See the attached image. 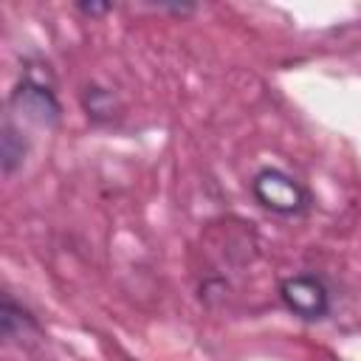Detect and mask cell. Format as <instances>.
<instances>
[{"mask_svg":"<svg viewBox=\"0 0 361 361\" xmlns=\"http://www.w3.org/2000/svg\"><path fill=\"white\" fill-rule=\"evenodd\" d=\"M251 195H254V200L259 203V206H265L268 212H274V214H285V217H290V214H305L307 212V206H310V195H307V189L296 180V178H290L288 172H282V169H259L257 175H254V180H251Z\"/></svg>","mask_w":361,"mask_h":361,"instance_id":"1","label":"cell"},{"mask_svg":"<svg viewBox=\"0 0 361 361\" xmlns=\"http://www.w3.org/2000/svg\"><path fill=\"white\" fill-rule=\"evenodd\" d=\"M25 149H28V144H25L23 127H17L14 121L6 118L3 121V133H0V164H3V172L6 175H11L23 164Z\"/></svg>","mask_w":361,"mask_h":361,"instance_id":"5","label":"cell"},{"mask_svg":"<svg viewBox=\"0 0 361 361\" xmlns=\"http://www.w3.org/2000/svg\"><path fill=\"white\" fill-rule=\"evenodd\" d=\"M82 104H85V110H87V118H93V121H110V118L116 116V113H113V110H116L113 93L104 90V87H99V85L85 87Z\"/></svg>","mask_w":361,"mask_h":361,"instance_id":"6","label":"cell"},{"mask_svg":"<svg viewBox=\"0 0 361 361\" xmlns=\"http://www.w3.org/2000/svg\"><path fill=\"white\" fill-rule=\"evenodd\" d=\"M279 296L290 313H296L299 319H307V322L324 319L330 310L327 285L313 274H296V276L282 279Z\"/></svg>","mask_w":361,"mask_h":361,"instance_id":"2","label":"cell"},{"mask_svg":"<svg viewBox=\"0 0 361 361\" xmlns=\"http://www.w3.org/2000/svg\"><path fill=\"white\" fill-rule=\"evenodd\" d=\"M8 113H20L23 118L42 124V127H54L59 121V102L51 90V85L34 79L31 73L11 90L8 96Z\"/></svg>","mask_w":361,"mask_h":361,"instance_id":"3","label":"cell"},{"mask_svg":"<svg viewBox=\"0 0 361 361\" xmlns=\"http://www.w3.org/2000/svg\"><path fill=\"white\" fill-rule=\"evenodd\" d=\"M39 327H37V319L20 305L11 299V293H3V302H0V336L6 341H23L28 336H37Z\"/></svg>","mask_w":361,"mask_h":361,"instance_id":"4","label":"cell"},{"mask_svg":"<svg viewBox=\"0 0 361 361\" xmlns=\"http://www.w3.org/2000/svg\"><path fill=\"white\" fill-rule=\"evenodd\" d=\"M76 8L82 14H87V17H99V14H107L113 6L110 3H76Z\"/></svg>","mask_w":361,"mask_h":361,"instance_id":"7","label":"cell"}]
</instances>
